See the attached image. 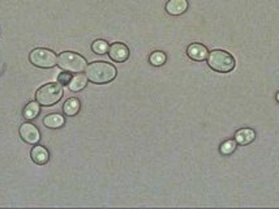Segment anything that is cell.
<instances>
[{"mask_svg":"<svg viewBox=\"0 0 279 209\" xmlns=\"http://www.w3.org/2000/svg\"><path fill=\"white\" fill-rule=\"evenodd\" d=\"M108 49H110V45H108V42L105 41V39H97V41L93 42V45H91L93 52H95L98 55H105V54H107Z\"/></svg>","mask_w":279,"mask_h":209,"instance_id":"cell-17","label":"cell"},{"mask_svg":"<svg viewBox=\"0 0 279 209\" xmlns=\"http://www.w3.org/2000/svg\"><path fill=\"white\" fill-rule=\"evenodd\" d=\"M256 139V132L252 128H240L235 132V141L237 145H249Z\"/></svg>","mask_w":279,"mask_h":209,"instance_id":"cell-11","label":"cell"},{"mask_svg":"<svg viewBox=\"0 0 279 209\" xmlns=\"http://www.w3.org/2000/svg\"><path fill=\"white\" fill-rule=\"evenodd\" d=\"M81 110V102L78 98L72 97L68 98L63 104V112L67 116H74L80 112Z\"/></svg>","mask_w":279,"mask_h":209,"instance_id":"cell-14","label":"cell"},{"mask_svg":"<svg viewBox=\"0 0 279 209\" xmlns=\"http://www.w3.org/2000/svg\"><path fill=\"white\" fill-rule=\"evenodd\" d=\"M208 66L218 73H228L234 70L236 62L230 52L215 49L208 55Z\"/></svg>","mask_w":279,"mask_h":209,"instance_id":"cell-3","label":"cell"},{"mask_svg":"<svg viewBox=\"0 0 279 209\" xmlns=\"http://www.w3.org/2000/svg\"><path fill=\"white\" fill-rule=\"evenodd\" d=\"M18 135L21 137L22 141H25L29 145H35L41 141V132L37 128V125L33 124L32 122H25L20 125L18 128Z\"/></svg>","mask_w":279,"mask_h":209,"instance_id":"cell-6","label":"cell"},{"mask_svg":"<svg viewBox=\"0 0 279 209\" xmlns=\"http://www.w3.org/2000/svg\"><path fill=\"white\" fill-rule=\"evenodd\" d=\"M29 62L37 68L49 70V68H53V67L56 66L58 56H56V54L53 50L37 47V49L32 50L30 54H29Z\"/></svg>","mask_w":279,"mask_h":209,"instance_id":"cell-5","label":"cell"},{"mask_svg":"<svg viewBox=\"0 0 279 209\" xmlns=\"http://www.w3.org/2000/svg\"><path fill=\"white\" fill-rule=\"evenodd\" d=\"M30 157L34 164L37 165H46L50 161V153L47 148L42 145H38L35 144L32 148V152H30Z\"/></svg>","mask_w":279,"mask_h":209,"instance_id":"cell-9","label":"cell"},{"mask_svg":"<svg viewBox=\"0 0 279 209\" xmlns=\"http://www.w3.org/2000/svg\"><path fill=\"white\" fill-rule=\"evenodd\" d=\"M236 146L237 143L235 140H227V141L220 144L219 152L223 154V156H230V154H232L235 150H236Z\"/></svg>","mask_w":279,"mask_h":209,"instance_id":"cell-18","label":"cell"},{"mask_svg":"<svg viewBox=\"0 0 279 209\" xmlns=\"http://www.w3.org/2000/svg\"><path fill=\"white\" fill-rule=\"evenodd\" d=\"M276 100H277V102L279 104V91L277 92V94H276Z\"/></svg>","mask_w":279,"mask_h":209,"instance_id":"cell-20","label":"cell"},{"mask_svg":"<svg viewBox=\"0 0 279 209\" xmlns=\"http://www.w3.org/2000/svg\"><path fill=\"white\" fill-rule=\"evenodd\" d=\"M70 77L72 76H70V72L62 73L58 80H59V83L62 84V85H68V83H70Z\"/></svg>","mask_w":279,"mask_h":209,"instance_id":"cell-19","label":"cell"},{"mask_svg":"<svg viewBox=\"0 0 279 209\" xmlns=\"http://www.w3.org/2000/svg\"><path fill=\"white\" fill-rule=\"evenodd\" d=\"M43 124L49 129H59L66 124V119L59 112H53V114L46 115L43 118Z\"/></svg>","mask_w":279,"mask_h":209,"instance_id":"cell-12","label":"cell"},{"mask_svg":"<svg viewBox=\"0 0 279 209\" xmlns=\"http://www.w3.org/2000/svg\"><path fill=\"white\" fill-rule=\"evenodd\" d=\"M56 66L64 72L70 73H81L84 70H86L87 62L84 56L77 54L73 51H64L60 52L58 55V62Z\"/></svg>","mask_w":279,"mask_h":209,"instance_id":"cell-4","label":"cell"},{"mask_svg":"<svg viewBox=\"0 0 279 209\" xmlns=\"http://www.w3.org/2000/svg\"><path fill=\"white\" fill-rule=\"evenodd\" d=\"M107 54L112 62L124 63L129 58V49L128 46L122 43V42H115V43L110 45Z\"/></svg>","mask_w":279,"mask_h":209,"instance_id":"cell-7","label":"cell"},{"mask_svg":"<svg viewBox=\"0 0 279 209\" xmlns=\"http://www.w3.org/2000/svg\"><path fill=\"white\" fill-rule=\"evenodd\" d=\"M39 112H41V104H39L37 101H32L29 102V104L24 107L22 116H24L26 120H29V122H32V120L38 118Z\"/></svg>","mask_w":279,"mask_h":209,"instance_id":"cell-15","label":"cell"},{"mask_svg":"<svg viewBox=\"0 0 279 209\" xmlns=\"http://www.w3.org/2000/svg\"><path fill=\"white\" fill-rule=\"evenodd\" d=\"M188 0H168L166 3V12L171 16H180L188 9Z\"/></svg>","mask_w":279,"mask_h":209,"instance_id":"cell-10","label":"cell"},{"mask_svg":"<svg viewBox=\"0 0 279 209\" xmlns=\"http://www.w3.org/2000/svg\"><path fill=\"white\" fill-rule=\"evenodd\" d=\"M87 85V77L86 75H82V73H76L74 76L70 77V83H68V88H70V92H80L82 89H85Z\"/></svg>","mask_w":279,"mask_h":209,"instance_id":"cell-13","label":"cell"},{"mask_svg":"<svg viewBox=\"0 0 279 209\" xmlns=\"http://www.w3.org/2000/svg\"><path fill=\"white\" fill-rule=\"evenodd\" d=\"M85 72H86L87 80H90L91 83L97 84V85L111 83L112 80H115L116 75H118L115 66L111 63L103 62V60H95V62L90 63L86 67Z\"/></svg>","mask_w":279,"mask_h":209,"instance_id":"cell-1","label":"cell"},{"mask_svg":"<svg viewBox=\"0 0 279 209\" xmlns=\"http://www.w3.org/2000/svg\"><path fill=\"white\" fill-rule=\"evenodd\" d=\"M187 55H188L189 59L195 60V62H203V60L208 59V55H209V50L205 45H201V43H192V45L188 46L187 49Z\"/></svg>","mask_w":279,"mask_h":209,"instance_id":"cell-8","label":"cell"},{"mask_svg":"<svg viewBox=\"0 0 279 209\" xmlns=\"http://www.w3.org/2000/svg\"><path fill=\"white\" fill-rule=\"evenodd\" d=\"M63 85L59 81L58 83H47L37 91L35 101L43 107H50V106L58 104L63 97Z\"/></svg>","mask_w":279,"mask_h":209,"instance_id":"cell-2","label":"cell"},{"mask_svg":"<svg viewBox=\"0 0 279 209\" xmlns=\"http://www.w3.org/2000/svg\"><path fill=\"white\" fill-rule=\"evenodd\" d=\"M167 60V56L163 51H153L149 56V63L154 67H161Z\"/></svg>","mask_w":279,"mask_h":209,"instance_id":"cell-16","label":"cell"}]
</instances>
